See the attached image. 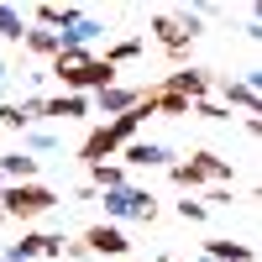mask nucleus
I'll list each match as a JSON object with an SVG mask.
<instances>
[{"mask_svg": "<svg viewBox=\"0 0 262 262\" xmlns=\"http://www.w3.org/2000/svg\"><path fill=\"white\" fill-rule=\"evenodd\" d=\"M53 205H58V194L48 184H6V189H0L6 221H37V215H48Z\"/></svg>", "mask_w": 262, "mask_h": 262, "instance_id": "f257e3e1", "label": "nucleus"}, {"mask_svg": "<svg viewBox=\"0 0 262 262\" xmlns=\"http://www.w3.org/2000/svg\"><path fill=\"white\" fill-rule=\"evenodd\" d=\"M194 32H200V11H179V16L163 11V16H152V37H158L173 58H184V53H189Z\"/></svg>", "mask_w": 262, "mask_h": 262, "instance_id": "f03ea898", "label": "nucleus"}, {"mask_svg": "<svg viewBox=\"0 0 262 262\" xmlns=\"http://www.w3.org/2000/svg\"><path fill=\"white\" fill-rule=\"evenodd\" d=\"M100 200H105V215H111V221H152V215H158V200H152L147 189H131V184L100 194Z\"/></svg>", "mask_w": 262, "mask_h": 262, "instance_id": "7ed1b4c3", "label": "nucleus"}, {"mask_svg": "<svg viewBox=\"0 0 262 262\" xmlns=\"http://www.w3.org/2000/svg\"><path fill=\"white\" fill-rule=\"evenodd\" d=\"M63 257V236L53 231H27L16 247H6V262H58Z\"/></svg>", "mask_w": 262, "mask_h": 262, "instance_id": "20e7f679", "label": "nucleus"}, {"mask_svg": "<svg viewBox=\"0 0 262 262\" xmlns=\"http://www.w3.org/2000/svg\"><path fill=\"white\" fill-rule=\"evenodd\" d=\"M163 90L194 105V100H205V90H210V79H205V69H179V74H168V79H163Z\"/></svg>", "mask_w": 262, "mask_h": 262, "instance_id": "39448f33", "label": "nucleus"}, {"mask_svg": "<svg viewBox=\"0 0 262 262\" xmlns=\"http://www.w3.org/2000/svg\"><path fill=\"white\" fill-rule=\"evenodd\" d=\"M131 242H126V231L121 226H90L84 231V252H100V257H121Z\"/></svg>", "mask_w": 262, "mask_h": 262, "instance_id": "423d86ee", "label": "nucleus"}, {"mask_svg": "<svg viewBox=\"0 0 262 262\" xmlns=\"http://www.w3.org/2000/svg\"><path fill=\"white\" fill-rule=\"evenodd\" d=\"M116 147H121V137H116V131H111V126H95L90 137H84V147H79V158H84V163L95 168V163H105V158H111Z\"/></svg>", "mask_w": 262, "mask_h": 262, "instance_id": "0eeeda50", "label": "nucleus"}, {"mask_svg": "<svg viewBox=\"0 0 262 262\" xmlns=\"http://www.w3.org/2000/svg\"><path fill=\"white\" fill-rule=\"evenodd\" d=\"M189 173H194V179H200V184H231V163L226 158H215V152H194V158H189Z\"/></svg>", "mask_w": 262, "mask_h": 262, "instance_id": "6e6552de", "label": "nucleus"}, {"mask_svg": "<svg viewBox=\"0 0 262 262\" xmlns=\"http://www.w3.org/2000/svg\"><path fill=\"white\" fill-rule=\"evenodd\" d=\"M0 179H6V184H37V158L6 152V158H0Z\"/></svg>", "mask_w": 262, "mask_h": 262, "instance_id": "1a4fd4ad", "label": "nucleus"}, {"mask_svg": "<svg viewBox=\"0 0 262 262\" xmlns=\"http://www.w3.org/2000/svg\"><path fill=\"white\" fill-rule=\"evenodd\" d=\"M74 21H84L79 6H37V27L42 32H69Z\"/></svg>", "mask_w": 262, "mask_h": 262, "instance_id": "9d476101", "label": "nucleus"}, {"mask_svg": "<svg viewBox=\"0 0 262 262\" xmlns=\"http://www.w3.org/2000/svg\"><path fill=\"white\" fill-rule=\"evenodd\" d=\"M221 95H226V105H242L247 116H257V111H262L257 84H252V79H226V84H221Z\"/></svg>", "mask_w": 262, "mask_h": 262, "instance_id": "9b49d317", "label": "nucleus"}, {"mask_svg": "<svg viewBox=\"0 0 262 262\" xmlns=\"http://www.w3.org/2000/svg\"><path fill=\"white\" fill-rule=\"evenodd\" d=\"M137 100H142V90H121V84H111V90H100V95H95L100 116H126Z\"/></svg>", "mask_w": 262, "mask_h": 262, "instance_id": "f8f14e48", "label": "nucleus"}, {"mask_svg": "<svg viewBox=\"0 0 262 262\" xmlns=\"http://www.w3.org/2000/svg\"><path fill=\"white\" fill-rule=\"evenodd\" d=\"M90 63H95V58H90V48H58V58H53V74H58L63 84H69L74 74H84V69H90Z\"/></svg>", "mask_w": 262, "mask_h": 262, "instance_id": "ddd939ff", "label": "nucleus"}, {"mask_svg": "<svg viewBox=\"0 0 262 262\" xmlns=\"http://www.w3.org/2000/svg\"><path fill=\"white\" fill-rule=\"evenodd\" d=\"M42 116H53V121L90 116V100H84V95H58V100H42Z\"/></svg>", "mask_w": 262, "mask_h": 262, "instance_id": "4468645a", "label": "nucleus"}, {"mask_svg": "<svg viewBox=\"0 0 262 262\" xmlns=\"http://www.w3.org/2000/svg\"><path fill=\"white\" fill-rule=\"evenodd\" d=\"M210 262H252V247L247 242H231V236H215V242L205 247Z\"/></svg>", "mask_w": 262, "mask_h": 262, "instance_id": "2eb2a0df", "label": "nucleus"}, {"mask_svg": "<svg viewBox=\"0 0 262 262\" xmlns=\"http://www.w3.org/2000/svg\"><path fill=\"white\" fill-rule=\"evenodd\" d=\"M126 163L131 168H158V163H168V147H158V142H126Z\"/></svg>", "mask_w": 262, "mask_h": 262, "instance_id": "dca6fc26", "label": "nucleus"}, {"mask_svg": "<svg viewBox=\"0 0 262 262\" xmlns=\"http://www.w3.org/2000/svg\"><path fill=\"white\" fill-rule=\"evenodd\" d=\"M100 32H105L100 21H95V16H84V21H74L69 32H58V42H63V48H90V42H95Z\"/></svg>", "mask_w": 262, "mask_h": 262, "instance_id": "f3484780", "label": "nucleus"}, {"mask_svg": "<svg viewBox=\"0 0 262 262\" xmlns=\"http://www.w3.org/2000/svg\"><path fill=\"white\" fill-rule=\"evenodd\" d=\"M21 42H27L32 58H58V48H63L58 32H42V27H27V37H21Z\"/></svg>", "mask_w": 262, "mask_h": 262, "instance_id": "a211bd4d", "label": "nucleus"}, {"mask_svg": "<svg viewBox=\"0 0 262 262\" xmlns=\"http://www.w3.org/2000/svg\"><path fill=\"white\" fill-rule=\"evenodd\" d=\"M121 184H126V173H121L116 163H95V168H90V189H95V194H111V189H121Z\"/></svg>", "mask_w": 262, "mask_h": 262, "instance_id": "6ab92c4d", "label": "nucleus"}, {"mask_svg": "<svg viewBox=\"0 0 262 262\" xmlns=\"http://www.w3.org/2000/svg\"><path fill=\"white\" fill-rule=\"evenodd\" d=\"M0 37H11V42L27 37V21H21V11H16V6H0Z\"/></svg>", "mask_w": 262, "mask_h": 262, "instance_id": "aec40b11", "label": "nucleus"}, {"mask_svg": "<svg viewBox=\"0 0 262 262\" xmlns=\"http://www.w3.org/2000/svg\"><path fill=\"white\" fill-rule=\"evenodd\" d=\"M137 53H142V42H137V37H126V42H116V48L105 53V63H111V69H116V63H131Z\"/></svg>", "mask_w": 262, "mask_h": 262, "instance_id": "412c9836", "label": "nucleus"}, {"mask_svg": "<svg viewBox=\"0 0 262 262\" xmlns=\"http://www.w3.org/2000/svg\"><path fill=\"white\" fill-rule=\"evenodd\" d=\"M189 116H205V121H231V116H226V105H215V100H194V105H189Z\"/></svg>", "mask_w": 262, "mask_h": 262, "instance_id": "4be33fe9", "label": "nucleus"}, {"mask_svg": "<svg viewBox=\"0 0 262 262\" xmlns=\"http://www.w3.org/2000/svg\"><path fill=\"white\" fill-rule=\"evenodd\" d=\"M179 215H184V221H194V226H200L205 215H210V205H205V200H179Z\"/></svg>", "mask_w": 262, "mask_h": 262, "instance_id": "5701e85b", "label": "nucleus"}, {"mask_svg": "<svg viewBox=\"0 0 262 262\" xmlns=\"http://www.w3.org/2000/svg\"><path fill=\"white\" fill-rule=\"evenodd\" d=\"M0 126H11V131H27L32 121H27V116H21V111H16V105H0Z\"/></svg>", "mask_w": 262, "mask_h": 262, "instance_id": "b1692460", "label": "nucleus"}, {"mask_svg": "<svg viewBox=\"0 0 262 262\" xmlns=\"http://www.w3.org/2000/svg\"><path fill=\"white\" fill-rule=\"evenodd\" d=\"M16 111H21V116H27V121H37V116H42V95H32V100H21V105H16Z\"/></svg>", "mask_w": 262, "mask_h": 262, "instance_id": "393cba45", "label": "nucleus"}, {"mask_svg": "<svg viewBox=\"0 0 262 262\" xmlns=\"http://www.w3.org/2000/svg\"><path fill=\"white\" fill-rule=\"evenodd\" d=\"M27 147H37V152H48V147H53V137H48V131H32V137H27Z\"/></svg>", "mask_w": 262, "mask_h": 262, "instance_id": "a878e982", "label": "nucleus"}, {"mask_svg": "<svg viewBox=\"0 0 262 262\" xmlns=\"http://www.w3.org/2000/svg\"><path fill=\"white\" fill-rule=\"evenodd\" d=\"M0 226H6V210H0Z\"/></svg>", "mask_w": 262, "mask_h": 262, "instance_id": "bb28decb", "label": "nucleus"}, {"mask_svg": "<svg viewBox=\"0 0 262 262\" xmlns=\"http://www.w3.org/2000/svg\"><path fill=\"white\" fill-rule=\"evenodd\" d=\"M158 262H173V257H158Z\"/></svg>", "mask_w": 262, "mask_h": 262, "instance_id": "cd10ccee", "label": "nucleus"}, {"mask_svg": "<svg viewBox=\"0 0 262 262\" xmlns=\"http://www.w3.org/2000/svg\"><path fill=\"white\" fill-rule=\"evenodd\" d=\"M0 74H6V63H0Z\"/></svg>", "mask_w": 262, "mask_h": 262, "instance_id": "c85d7f7f", "label": "nucleus"}, {"mask_svg": "<svg viewBox=\"0 0 262 262\" xmlns=\"http://www.w3.org/2000/svg\"><path fill=\"white\" fill-rule=\"evenodd\" d=\"M0 189H6V179H0Z\"/></svg>", "mask_w": 262, "mask_h": 262, "instance_id": "c756f323", "label": "nucleus"}]
</instances>
